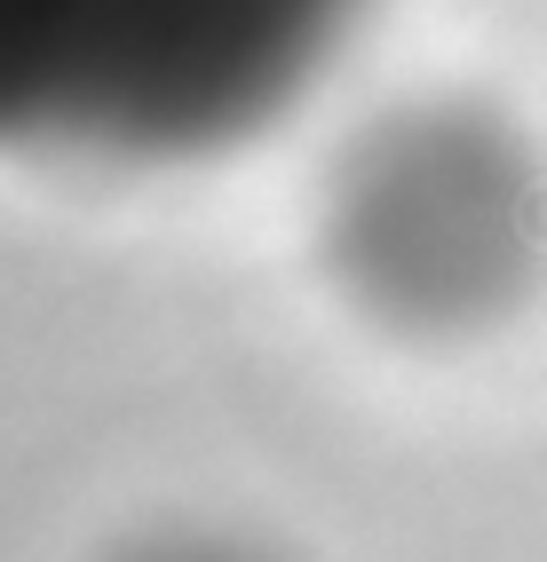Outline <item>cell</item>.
<instances>
[{
  "label": "cell",
  "instance_id": "cell-1",
  "mask_svg": "<svg viewBox=\"0 0 547 562\" xmlns=\"http://www.w3.org/2000/svg\"><path fill=\"white\" fill-rule=\"evenodd\" d=\"M365 0H0V151L175 167L263 135Z\"/></svg>",
  "mask_w": 547,
  "mask_h": 562
},
{
  "label": "cell",
  "instance_id": "cell-2",
  "mask_svg": "<svg viewBox=\"0 0 547 562\" xmlns=\"http://www.w3.org/2000/svg\"><path fill=\"white\" fill-rule=\"evenodd\" d=\"M342 302L413 341H460L532 302L547 270V167L500 111L428 95L342 143L317 199Z\"/></svg>",
  "mask_w": 547,
  "mask_h": 562
},
{
  "label": "cell",
  "instance_id": "cell-3",
  "mask_svg": "<svg viewBox=\"0 0 547 562\" xmlns=\"http://www.w3.org/2000/svg\"><path fill=\"white\" fill-rule=\"evenodd\" d=\"M120 562H278V554L254 539H231V531H159V539L127 547Z\"/></svg>",
  "mask_w": 547,
  "mask_h": 562
}]
</instances>
